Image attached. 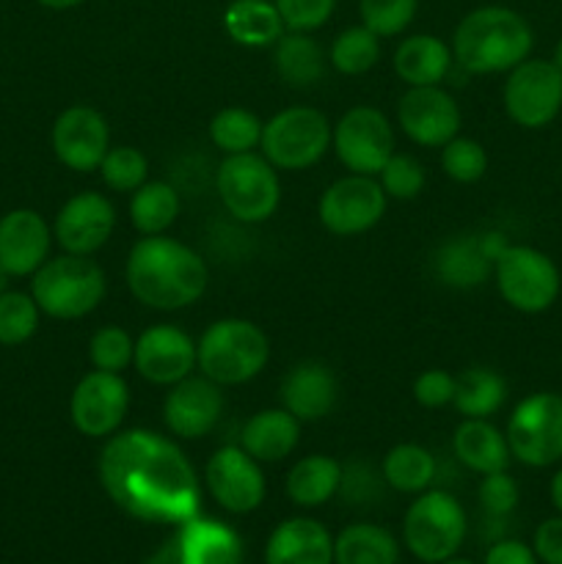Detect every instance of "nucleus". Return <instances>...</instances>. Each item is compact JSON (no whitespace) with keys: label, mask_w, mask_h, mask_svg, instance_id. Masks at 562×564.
I'll return each instance as SVG.
<instances>
[{"label":"nucleus","mask_w":562,"mask_h":564,"mask_svg":"<svg viewBox=\"0 0 562 564\" xmlns=\"http://www.w3.org/2000/svg\"><path fill=\"white\" fill-rule=\"evenodd\" d=\"M468 521L461 501L446 490H424L402 518V543L424 564H441L461 551Z\"/></svg>","instance_id":"nucleus-6"},{"label":"nucleus","mask_w":562,"mask_h":564,"mask_svg":"<svg viewBox=\"0 0 562 564\" xmlns=\"http://www.w3.org/2000/svg\"><path fill=\"white\" fill-rule=\"evenodd\" d=\"M262 127L264 121L259 119L253 110L248 108H231L218 110V113L209 119V141L215 143V149L224 154H246L257 152L259 141H262Z\"/></svg>","instance_id":"nucleus-36"},{"label":"nucleus","mask_w":562,"mask_h":564,"mask_svg":"<svg viewBox=\"0 0 562 564\" xmlns=\"http://www.w3.org/2000/svg\"><path fill=\"white\" fill-rule=\"evenodd\" d=\"M268 361L270 341L251 319H215L196 341V369L220 389L248 383L268 367Z\"/></svg>","instance_id":"nucleus-4"},{"label":"nucleus","mask_w":562,"mask_h":564,"mask_svg":"<svg viewBox=\"0 0 562 564\" xmlns=\"http://www.w3.org/2000/svg\"><path fill=\"white\" fill-rule=\"evenodd\" d=\"M176 564H242V543L231 527L215 518H191L176 527Z\"/></svg>","instance_id":"nucleus-24"},{"label":"nucleus","mask_w":562,"mask_h":564,"mask_svg":"<svg viewBox=\"0 0 562 564\" xmlns=\"http://www.w3.org/2000/svg\"><path fill=\"white\" fill-rule=\"evenodd\" d=\"M143 564H176V549H174V540H165L163 545H160L158 551H154L152 556H149Z\"/></svg>","instance_id":"nucleus-49"},{"label":"nucleus","mask_w":562,"mask_h":564,"mask_svg":"<svg viewBox=\"0 0 562 564\" xmlns=\"http://www.w3.org/2000/svg\"><path fill=\"white\" fill-rule=\"evenodd\" d=\"M53 229L36 209H11L0 218V264L9 275H33L50 259Z\"/></svg>","instance_id":"nucleus-21"},{"label":"nucleus","mask_w":562,"mask_h":564,"mask_svg":"<svg viewBox=\"0 0 562 564\" xmlns=\"http://www.w3.org/2000/svg\"><path fill=\"white\" fill-rule=\"evenodd\" d=\"M389 196L378 176L350 174L339 176L323 191L317 202V218L334 237H358L380 224Z\"/></svg>","instance_id":"nucleus-12"},{"label":"nucleus","mask_w":562,"mask_h":564,"mask_svg":"<svg viewBox=\"0 0 562 564\" xmlns=\"http://www.w3.org/2000/svg\"><path fill=\"white\" fill-rule=\"evenodd\" d=\"M331 147L350 174L378 176L395 149V130L383 110L356 105L331 130Z\"/></svg>","instance_id":"nucleus-11"},{"label":"nucleus","mask_w":562,"mask_h":564,"mask_svg":"<svg viewBox=\"0 0 562 564\" xmlns=\"http://www.w3.org/2000/svg\"><path fill=\"white\" fill-rule=\"evenodd\" d=\"M494 279L507 306L523 314L545 312L560 295V270L532 246H507L494 262Z\"/></svg>","instance_id":"nucleus-10"},{"label":"nucleus","mask_w":562,"mask_h":564,"mask_svg":"<svg viewBox=\"0 0 562 564\" xmlns=\"http://www.w3.org/2000/svg\"><path fill=\"white\" fill-rule=\"evenodd\" d=\"M551 61H554L556 69L562 72V39H560V42H556V47H554V58H551Z\"/></svg>","instance_id":"nucleus-53"},{"label":"nucleus","mask_w":562,"mask_h":564,"mask_svg":"<svg viewBox=\"0 0 562 564\" xmlns=\"http://www.w3.org/2000/svg\"><path fill=\"white\" fill-rule=\"evenodd\" d=\"M224 28L231 42L242 47H273L287 31L273 0H231L224 14Z\"/></svg>","instance_id":"nucleus-31"},{"label":"nucleus","mask_w":562,"mask_h":564,"mask_svg":"<svg viewBox=\"0 0 562 564\" xmlns=\"http://www.w3.org/2000/svg\"><path fill=\"white\" fill-rule=\"evenodd\" d=\"M97 171L114 193H136L149 180V160L136 147H110Z\"/></svg>","instance_id":"nucleus-38"},{"label":"nucleus","mask_w":562,"mask_h":564,"mask_svg":"<svg viewBox=\"0 0 562 564\" xmlns=\"http://www.w3.org/2000/svg\"><path fill=\"white\" fill-rule=\"evenodd\" d=\"M419 0H358L361 25L378 33L380 39L400 36L413 22Z\"/></svg>","instance_id":"nucleus-43"},{"label":"nucleus","mask_w":562,"mask_h":564,"mask_svg":"<svg viewBox=\"0 0 562 564\" xmlns=\"http://www.w3.org/2000/svg\"><path fill=\"white\" fill-rule=\"evenodd\" d=\"M507 400V380L490 367H468L455 375L452 405L463 419H490Z\"/></svg>","instance_id":"nucleus-34"},{"label":"nucleus","mask_w":562,"mask_h":564,"mask_svg":"<svg viewBox=\"0 0 562 564\" xmlns=\"http://www.w3.org/2000/svg\"><path fill=\"white\" fill-rule=\"evenodd\" d=\"M108 499L143 523L182 527L202 510V485L185 452L154 430H119L97 463Z\"/></svg>","instance_id":"nucleus-1"},{"label":"nucleus","mask_w":562,"mask_h":564,"mask_svg":"<svg viewBox=\"0 0 562 564\" xmlns=\"http://www.w3.org/2000/svg\"><path fill=\"white\" fill-rule=\"evenodd\" d=\"M287 31H317L334 14L336 0H273Z\"/></svg>","instance_id":"nucleus-44"},{"label":"nucleus","mask_w":562,"mask_h":564,"mask_svg":"<svg viewBox=\"0 0 562 564\" xmlns=\"http://www.w3.org/2000/svg\"><path fill=\"white\" fill-rule=\"evenodd\" d=\"M264 564H334V538L314 518H290L270 532Z\"/></svg>","instance_id":"nucleus-23"},{"label":"nucleus","mask_w":562,"mask_h":564,"mask_svg":"<svg viewBox=\"0 0 562 564\" xmlns=\"http://www.w3.org/2000/svg\"><path fill=\"white\" fill-rule=\"evenodd\" d=\"M180 193L163 180H147L130 193V224L141 237L165 235L180 218Z\"/></svg>","instance_id":"nucleus-33"},{"label":"nucleus","mask_w":562,"mask_h":564,"mask_svg":"<svg viewBox=\"0 0 562 564\" xmlns=\"http://www.w3.org/2000/svg\"><path fill=\"white\" fill-rule=\"evenodd\" d=\"M551 505H554L556 512L562 516V468L554 474V479H551Z\"/></svg>","instance_id":"nucleus-50"},{"label":"nucleus","mask_w":562,"mask_h":564,"mask_svg":"<svg viewBox=\"0 0 562 564\" xmlns=\"http://www.w3.org/2000/svg\"><path fill=\"white\" fill-rule=\"evenodd\" d=\"M39 3H42L44 9L64 11V9H75V6H80L83 0H39Z\"/></svg>","instance_id":"nucleus-51"},{"label":"nucleus","mask_w":562,"mask_h":564,"mask_svg":"<svg viewBox=\"0 0 562 564\" xmlns=\"http://www.w3.org/2000/svg\"><path fill=\"white\" fill-rule=\"evenodd\" d=\"M441 171L457 185H474L488 171V154L483 143L474 138L455 135L450 143L441 147Z\"/></svg>","instance_id":"nucleus-40"},{"label":"nucleus","mask_w":562,"mask_h":564,"mask_svg":"<svg viewBox=\"0 0 562 564\" xmlns=\"http://www.w3.org/2000/svg\"><path fill=\"white\" fill-rule=\"evenodd\" d=\"M279 400L284 411L301 424L328 416L339 400V380L323 361H301L287 369L279 383Z\"/></svg>","instance_id":"nucleus-22"},{"label":"nucleus","mask_w":562,"mask_h":564,"mask_svg":"<svg viewBox=\"0 0 562 564\" xmlns=\"http://www.w3.org/2000/svg\"><path fill=\"white\" fill-rule=\"evenodd\" d=\"M452 449L457 460L479 477L507 471L512 460L507 435L488 419H463L452 433Z\"/></svg>","instance_id":"nucleus-28"},{"label":"nucleus","mask_w":562,"mask_h":564,"mask_svg":"<svg viewBox=\"0 0 562 564\" xmlns=\"http://www.w3.org/2000/svg\"><path fill=\"white\" fill-rule=\"evenodd\" d=\"M342 463L328 455H306L287 471V496L295 507L314 510L342 490Z\"/></svg>","instance_id":"nucleus-30"},{"label":"nucleus","mask_w":562,"mask_h":564,"mask_svg":"<svg viewBox=\"0 0 562 564\" xmlns=\"http://www.w3.org/2000/svg\"><path fill=\"white\" fill-rule=\"evenodd\" d=\"M273 64L287 86L312 88L325 77L328 55L312 33L284 31L273 44Z\"/></svg>","instance_id":"nucleus-29"},{"label":"nucleus","mask_w":562,"mask_h":564,"mask_svg":"<svg viewBox=\"0 0 562 564\" xmlns=\"http://www.w3.org/2000/svg\"><path fill=\"white\" fill-rule=\"evenodd\" d=\"M132 356H136V339L119 325H102L88 341V361L99 372L121 375L132 367Z\"/></svg>","instance_id":"nucleus-41"},{"label":"nucleus","mask_w":562,"mask_h":564,"mask_svg":"<svg viewBox=\"0 0 562 564\" xmlns=\"http://www.w3.org/2000/svg\"><path fill=\"white\" fill-rule=\"evenodd\" d=\"M9 279H11V275L6 273L3 264H0V295H3V292H9Z\"/></svg>","instance_id":"nucleus-52"},{"label":"nucleus","mask_w":562,"mask_h":564,"mask_svg":"<svg viewBox=\"0 0 562 564\" xmlns=\"http://www.w3.org/2000/svg\"><path fill=\"white\" fill-rule=\"evenodd\" d=\"M125 279L132 297L154 312H180L207 292L204 259L174 237H141L127 253Z\"/></svg>","instance_id":"nucleus-2"},{"label":"nucleus","mask_w":562,"mask_h":564,"mask_svg":"<svg viewBox=\"0 0 562 564\" xmlns=\"http://www.w3.org/2000/svg\"><path fill=\"white\" fill-rule=\"evenodd\" d=\"M301 441V422L284 408H264L253 413L240 430V446L257 463H281Z\"/></svg>","instance_id":"nucleus-26"},{"label":"nucleus","mask_w":562,"mask_h":564,"mask_svg":"<svg viewBox=\"0 0 562 564\" xmlns=\"http://www.w3.org/2000/svg\"><path fill=\"white\" fill-rule=\"evenodd\" d=\"M400 543L378 523H350L334 538V564H397Z\"/></svg>","instance_id":"nucleus-32"},{"label":"nucleus","mask_w":562,"mask_h":564,"mask_svg":"<svg viewBox=\"0 0 562 564\" xmlns=\"http://www.w3.org/2000/svg\"><path fill=\"white\" fill-rule=\"evenodd\" d=\"M452 397H455V375L446 369H424L413 380V400L428 411L452 405Z\"/></svg>","instance_id":"nucleus-46"},{"label":"nucleus","mask_w":562,"mask_h":564,"mask_svg":"<svg viewBox=\"0 0 562 564\" xmlns=\"http://www.w3.org/2000/svg\"><path fill=\"white\" fill-rule=\"evenodd\" d=\"M378 182L386 196L395 198V202H413L428 185V174H424V165L413 154L395 152L389 163L380 169Z\"/></svg>","instance_id":"nucleus-42"},{"label":"nucleus","mask_w":562,"mask_h":564,"mask_svg":"<svg viewBox=\"0 0 562 564\" xmlns=\"http://www.w3.org/2000/svg\"><path fill=\"white\" fill-rule=\"evenodd\" d=\"M50 141L61 165L77 174H91L110 149L108 119L91 105H72L55 119Z\"/></svg>","instance_id":"nucleus-18"},{"label":"nucleus","mask_w":562,"mask_h":564,"mask_svg":"<svg viewBox=\"0 0 562 564\" xmlns=\"http://www.w3.org/2000/svg\"><path fill=\"white\" fill-rule=\"evenodd\" d=\"M441 564H474V562H468V560H457V556H452V560H446V562H441Z\"/></svg>","instance_id":"nucleus-54"},{"label":"nucleus","mask_w":562,"mask_h":564,"mask_svg":"<svg viewBox=\"0 0 562 564\" xmlns=\"http://www.w3.org/2000/svg\"><path fill=\"white\" fill-rule=\"evenodd\" d=\"M116 229V209L110 198L97 191L75 193L64 207L58 209L53 224V240L58 242L64 253L77 257H91L105 242L110 240Z\"/></svg>","instance_id":"nucleus-19"},{"label":"nucleus","mask_w":562,"mask_h":564,"mask_svg":"<svg viewBox=\"0 0 562 564\" xmlns=\"http://www.w3.org/2000/svg\"><path fill=\"white\" fill-rule=\"evenodd\" d=\"M108 292L102 268L91 257L61 253L33 273L31 295L39 312L53 319L88 317Z\"/></svg>","instance_id":"nucleus-5"},{"label":"nucleus","mask_w":562,"mask_h":564,"mask_svg":"<svg viewBox=\"0 0 562 564\" xmlns=\"http://www.w3.org/2000/svg\"><path fill=\"white\" fill-rule=\"evenodd\" d=\"M455 55L446 42L430 33L406 36L395 50V72L408 88L441 86L452 75Z\"/></svg>","instance_id":"nucleus-27"},{"label":"nucleus","mask_w":562,"mask_h":564,"mask_svg":"<svg viewBox=\"0 0 562 564\" xmlns=\"http://www.w3.org/2000/svg\"><path fill=\"white\" fill-rule=\"evenodd\" d=\"M380 61V36L364 25L345 28L339 36L331 42L328 64L334 66L339 75L358 77L375 69Z\"/></svg>","instance_id":"nucleus-37"},{"label":"nucleus","mask_w":562,"mask_h":564,"mask_svg":"<svg viewBox=\"0 0 562 564\" xmlns=\"http://www.w3.org/2000/svg\"><path fill=\"white\" fill-rule=\"evenodd\" d=\"M39 328V306L25 292H3L0 295V345H25Z\"/></svg>","instance_id":"nucleus-39"},{"label":"nucleus","mask_w":562,"mask_h":564,"mask_svg":"<svg viewBox=\"0 0 562 564\" xmlns=\"http://www.w3.org/2000/svg\"><path fill=\"white\" fill-rule=\"evenodd\" d=\"M433 273L450 290H474L494 275V259L485 253L479 235H455L435 248Z\"/></svg>","instance_id":"nucleus-25"},{"label":"nucleus","mask_w":562,"mask_h":564,"mask_svg":"<svg viewBox=\"0 0 562 564\" xmlns=\"http://www.w3.org/2000/svg\"><path fill=\"white\" fill-rule=\"evenodd\" d=\"M132 367L147 383L169 389L196 372V341L176 325H152L136 339Z\"/></svg>","instance_id":"nucleus-20"},{"label":"nucleus","mask_w":562,"mask_h":564,"mask_svg":"<svg viewBox=\"0 0 562 564\" xmlns=\"http://www.w3.org/2000/svg\"><path fill=\"white\" fill-rule=\"evenodd\" d=\"M532 28L507 6H483L457 22L452 33V55L466 75L510 72L532 53Z\"/></svg>","instance_id":"nucleus-3"},{"label":"nucleus","mask_w":562,"mask_h":564,"mask_svg":"<svg viewBox=\"0 0 562 564\" xmlns=\"http://www.w3.org/2000/svg\"><path fill=\"white\" fill-rule=\"evenodd\" d=\"M501 102L518 127L540 130L562 110V72L554 61L527 58L507 72Z\"/></svg>","instance_id":"nucleus-13"},{"label":"nucleus","mask_w":562,"mask_h":564,"mask_svg":"<svg viewBox=\"0 0 562 564\" xmlns=\"http://www.w3.org/2000/svg\"><path fill=\"white\" fill-rule=\"evenodd\" d=\"M380 477L391 490L406 496H419L430 490L435 479L433 452L419 444H397L386 452L380 463Z\"/></svg>","instance_id":"nucleus-35"},{"label":"nucleus","mask_w":562,"mask_h":564,"mask_svg":"<svg viewBox=\"0 0 562 564\" xmlns=\"http://www.w3.org/2000/svg\"><path fill=\"white\" fill-rule=\"evenodd\" d=\"M204 485L220 510L231 516H248L259 510L268 494L262 463L253 460L240 444L220 446L204 466Z\"/></svg>","instance_id":"nucleus-15"},{"label":"nucleus","mask_w":562,"mask_h":564,"mask_svg":"<svg viewBox=\"0 0 562 564\" xmlns=\"http://www.w3.org/2000/svg\"><path fill=\"white\" fill-rule=\"evenodd\" d=\"M483 564H538V554L521 540H499L490 545Z\"/></svg>","instance_id":"nucleus-48"},{"label":"nucleus","mask_w":562,"mask_h":564,"mask_svg":"<svg viewBox=\"0 0 562 564\" xmlns=\"http://www.w3.org/2000/svg\"><path fill=\"white\" fill-rule=\"evenodd\" d=\"M507 446L518 463L549 468L562 460V397L538 391L523 397L507 419Z\"/></svg>","instance_id":"nucleus-9"},{"label":"nucleus","mask_w":562,"mask_h":564,"mask_svg":"<svg viewBox=\"0 0 562 564\" xmlns=\"http://www.w3.org/2000/svg\"><path fill=\"white\" fill-rule=\"evenodd\" d=\"M479 505L488 516L505 518L518 507V485L507 471L485 474L479 482Z\"/></svg>","instance_id":"nucleus-45"},{"label":"nucleus","mask_w":562,"mask_h":564,"mask_svg":"<svg viewBox=\"0 0 562 564\" xmlns=\"http://www.w3.org/2000/svg\"><path fill=\"white\" fill-rule=\"evenodd\" d=\"M461 108L441 86H413L397 102V124L417 147L441 149L461 135Z\"/></svg>","instance_id":"nucleus-16"},{"label":"nucleus","mask_w":562,"mask_h":564,"mask_svg":"<svg viewBox=\"0 0 562 564\" xmlns=\"http://www.w3.org/2000/svg\"><path fill=\"white\" fill-rule=\"evenodd\" d=\"M532 549L538 554V562L562 564V516L540 523Z\"/></svg>","instance_id":"nucleus-47"},{"label":"nucleus","mask_w":562,"mask_h":564,"mask_svg":"<svg viewBox=\"0 0 562 564\" xmlns=\"http://www.w3.org/2000/svg\"><path fill=\"white\" fill-rule=\"evenodd\" d=\"M328 116L309 105H292L270 116L262 127V158L275 171H306L331 149Z\"/></svg>","instance_id":"nucleus-8"},{"label":"nucleus","mask_w":562,"mask_h":564,"mask_svg":"<svg viewBox=\"0 0 562 564\" xmlns=\"http://www.w3.org/2000/svg\"><path fill=\"white\" fill-rule=\"evenodd\" d=\"M215 191L226 213L240 224H264L281 204L279 171L257 152L226 154L215 171Z\"/></svg>","instance_id":"nucleus-7"},{"label":"nucleus","mask_w":562,"mask_h":564,"mask_svg":"<svg viewBox=\"0 0 562 564\" xmlns=\"http://www.w3.org/2000/svg\"><path fill=\"white\" fill-rule=\"evenodd\" d=\"M224 408V389L202 372H193L180 383L169 386L163 400V422L180 441H202L218 427Z\"/></svg>","instance_id":"nucleus-17"},{"label":"nucleus","mask_w":562,"mask_h":564,"mask_svg":"<svg viewBox=\"0 0 562 564\" xmlns=\"http://www.w3.org/2000/svg\"><path fill=\"white\" fill-rule=\"evenodd\" d=\"M130 411V386L121 375L91 372L83 375L69 397L72 424L86 438H105L116 435Z\"/></svg>","instance_id":"nucleus-14"}]
</instances>
